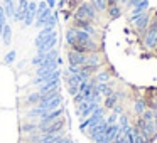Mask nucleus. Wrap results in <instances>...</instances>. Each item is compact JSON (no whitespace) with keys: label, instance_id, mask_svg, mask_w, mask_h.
<instances>
[{"label":"nucleus","instance_id":"20e7f679","mask_svg":"<svg viewBox=\"0 0 157 143\" xmlns=\"http://www.w3.org/2000/svg\"><path fill=\"white\" fill-rule=\"evenodd\" d=\"M14 57H15V54H14V52H10V54L7 56V62H12V61H14Z\"/></svg>","mask_w":157,"mask_h":143},{"label":"nucleus","instance_id":"f03ea898","mask_svg":"<svg viewBox=\"0 0 157 143\" xmlns=\"http://www.w3.org/2000/svg\"><path fill=\"white\" fill-rule=\"evenodd\" d=\"M41 99H42V94L37 91V93H32V94H29L27 99H25V103H29V105H39V103H41Z\"/></svg>","mask_w":157,"mask_h":143},{"label":"nucleus","instance_id":"7ed1b4c3","mask_svg":"<svg viewBox=\"0 0 157 143\" xmlns=\"http://www.w3.org/2000/svg\"><path fill=\"white\" fill-rule=\"evenodd\" d=\"M4 39H5V42H9V41H10V29H5Z\"/></svg>","mask_w":157,"mask_h":143},{"label":"nucleus","instance_id":"f257e3e1","mask_svg":"<svg viewBox=\"0 0 157 143\" xmlns=\"http://www.w3.org/2000/svg\"><path fill=\"white\" fill-rule=\"evenodd\" d=\"M56 91H58V79H52V81H48L39 86L41 94H49V93H56Z\"/></svg>","mask_w":157,"mask_h":143}]
</instances>
